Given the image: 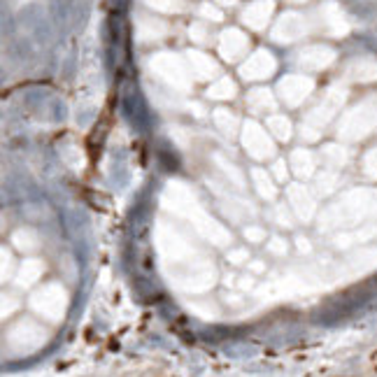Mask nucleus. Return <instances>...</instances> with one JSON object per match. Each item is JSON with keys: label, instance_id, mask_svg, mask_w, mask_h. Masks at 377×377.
Returning a JSON list of instances; mask_svg holds the SVG:
<instances>
[{"label": "nucleus", "instance_id": "1", "mask_svg": "<svg viewBox=\"0 0 377 377\" xmlns=\"http://www.w3.org/2000/svg\"><path fill=\"white\" fill-rule=\"evenodd\" d=\"M289 196H291V205H293V210H296V214H298L300 219H310L312 210H315V203L310 201L312 196L303 194V191H293V194H289Z\"/></svg>", "mask_w": 377, "mask_h": 377}, {"label": "nucleus", "instance_id": "2", "mask_svg": "<svg viewBox=\"0 0 377 377\" xmlns=\"http://www.w3.org/2000/svg\"><path fill=\"white\" fill-rule=\"evenodd\" d=\"M254 184H256V191H259L261 198H266V201H273L275 198V186L273 184H268V175L254 172Z\"/></svg>", "mask_w": 377, "mask_h": 377}, {"label": "nucleus", "instance_id": "3", "mask_svg": "<svg viewBox=\"0 0 377 377\" xmlns=\"http://www.w3.org/2000/svg\"><path fill=\"white\" fill-rule=\"evenodd\" d=\"M244 235H247V240H249V242H261V240H263V231L259 228V226H256V228H247V231H244Z\"/></svg>", "mask_w": 377, "mask_h": 377}, {"label": "nucleus", "instance_id": "4", "mask_svg": "<svg viewBox=\"0 0 377 377\" xmlns=\"http://www.w3.org/2000/svg\"><path fill=\"white\" fill-rule=\"evenodd\" d=\"M270 249H277L280 254H284V252H286V242H284V240H280V237H273V240H270Z\"/></svg>", "mask_w": 377, "mask_h": 377}, {"label": "nucleus", "instance_id": "5", "mask_svg": "<svg viewBox=\"0 0 377 377\" xmlns=\"http://www.w3.org/2000/svg\"><path fill=\"white\" fill-rule=\"evenodd\" d=\"M244 259V252L242 249H237V252H233V256H231V261H242Z\"/></svg>", "mask_w": 377, "mask_h": 377}]
</instances>
